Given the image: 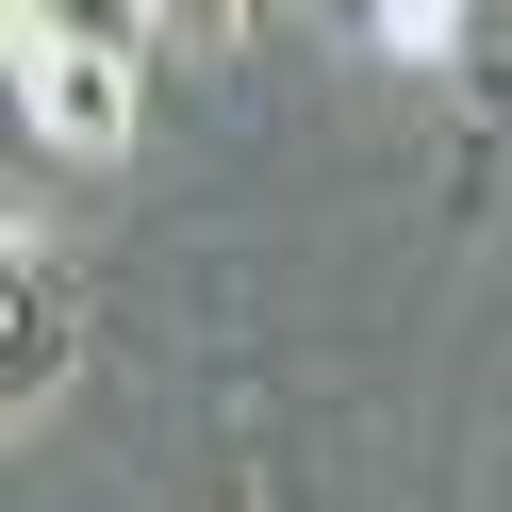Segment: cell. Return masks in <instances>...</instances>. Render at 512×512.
Returning <instances> with one entry per match:
<instances>
[{
  "label": "cell",
  "mask_w": 512,
  "mask_h": 512,
  "mask_svg": "<svg viewBox=\"0 0 512 512\" xmlns=\"http://www.w3.org/2000/svg\"><path fill=\"white\" fill-rule=\"evenodd\" d=\"M17 34H83V50H149L166 34V0H0Z\"/></svg>",
  "instance_id": "3957f363"
},
{
  "label": "cell",
  "mask_w": 512,
  "mask_h": 512,
  "mask_svg": "<svg viewBox=\"0 0 512 512\" xmlns=\"http://www.w3.org/2000/svg\"><path fill=\"white\" fill-rule=\"evenodd\" d=\"M265 0H166V34H248Z\"/></svg>",
  "instance_id": "5b68a950"
},
{
  "label": "cell",
  "mask_w": 512,
  "mask_h": 512,
  "mask_svg": "<svg viewBox=\"0 0 512 512\" xmlns=\"http://www.w3.org/2000/svg\"><path fill=\"white\" fill-rule=\"evenodd\" d=\"M133 67L149 50L17 34V133H34V166H116V149H133Z\"/></svg>",
  "instance_id": "6da1fadb"
},
{
  "label": "cell",
  "mask_w": 512,
  "mask_h": 512,
  "mask_svg": "<svg viewBox=\"0 0 512 512\" xmlns=\"http://www.w3.org/2000/svg\"><path fill=\"white\" fill-rule=\"evenodd\" d=\"M67 380H83V281L17 248V265H0V413L34 430V413L67 397Z\"/></svg>",
  "instance_id": "7a4b0ae2"
},
{
  "label": "cell",
  "mask_w": 512,
  "mask_h": 512,
  "mask_svg": "<svg viewBox=\"0 0 512 512\" xmlns=\"http://www.w3.org/2000/svg\"><path fill=\"white\" fill-rule=\"evenodd\" d=\"M364 34H380V50H397V67H430V50H446V34H463V0H364Z\"/></svg>",
  "instance_id": "277c9868"
}]
</instances>
